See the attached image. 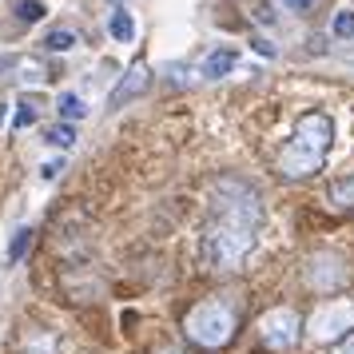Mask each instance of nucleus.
I'll return each mask as SVG.
<instances>
[{
  "mask_svg": "<svg viewBox=\"0 0 354 354\" xmlns=\"http://www.w3.org/2000/svg\"><path fill=\"white\" fill-rule=\"evenodd\" d=\"M255 52H259V56H267V60H274V56H279V48H274L271 40H255Z\"/></svg>",
  "mask_w": 354,
  "mask_h": 354,
  "instance_id": "6ab92c4d",
  "label": "nucleus"
},
{
  "mask_svg": "<svg viewBox=\"0 0 354 354\" xmlns=\"http://www.w3.org/2000/svg\"><path fill=\"white\" fill-rule=\"evenodd\" d=\"M263 219L259 195L239 183V179H223L215 192V215L203 227V247L199 255L211 271H235L243 267V259L255 247V227Z\"/></svg>",
  "mask_w": 354,
  "mask_h": 354,
  "instance_id": "f257e3e1",
  "label": "nucleus"
},
{
  "mask_svg": "<svg viewBox=\"0 0 354 354\" xmlns=\"http://www.w3.org/2000/svg\"><path fill=\"white\" fill-rule=\"evenodd\" d=\"M235 326H239V310H235V303H231L227 295H215V299L195 303L192 310H187V319H183L187 338H192L195 346H203V351L227 346L231 335H235Z\"/></svg>",
  "mask_w": 354,
  "mask_h": 354,
  "instance_id": "7ed1b4c3",
  "label": "nucleus"
},
{
  "mask_svg": "<svg viewBox=\"0 0 354 354\" xmlns=\"http://www.w3.org/2000/svg\"><path fill=\"white\" fill-rule=\"evenodd\" d=\"M108 32L120 40V44H128L131 36H136V24H131V12H124V8H115L112 12V24H108Z\"/></svg>",
  "mask_w": 354,
  "mask_h": 354,
  "instance_id": "9d476101",
  "label": "nucleus"
},
{
  "mask_svg": "<svg viewBox=\"0 0 354 354\" xmlns=\"http://www.w3.org/2000/svg\"><path fill=\"white\" fill-rule=\"evenodd\" d=\"M76 44H80V36L64 32V28H56V32L44 36V48H52V52H68V48H76Z\"/></svg>",
  "mask_w": 354,
  "mask_h": 354,
  "instance_id": "f8f14e48",
  "label": "nucleus"
},
{
  "mask_svg": "<svg viewBox=\"0 0 354 354\" xmlns=\"http://www.w3.org/2000/svg\"><path fill=\"white\" fill-rule=\"evenodd\" d=\"M20 112L12 115V128H28V124H32L36 120V104H28V100H24V104H17Z\"/></svg>",
  "mask_w": 354,
  "mask_h": 354,
  "instance_id": "f3484780",
  "label": "nucleus"
},
{
  "mask_svg": "<svg viewBox=\"0 0 354 354\" xmlns=\"http://www.w3.org/2000/svg\"><path fill=\"white\" fill-rule=\"evenodd\" d=\"M160 354H183V351H176V346H163V351Z\"/></svg>",
  "mask_w": 354,
  "mask_h": 354,
  "instance_id": "5701e85b",
  "label": "nucleus"
},
{
  "mask_svg": "<svg viewBox=\"0 0 354 354\" xmlns=\"http://www.w3.org/2000/svg\"><path fill=\"white\" fill-rule=\"evenodd\" d=\"M255 17H259V20H271V17H274V12H271V4H259V8H255Z\"/></svg>",
  "mask_w": 354,
  "mask_h": 354,
  "instance_id": "4be33fe9",
  "label": "nucleus"
},
{
  "mask_svg": "<svg viewBox=\"0 0 354 354\" xmlns=\"http://www.w3.org/2000/svg\"><path fill=\"white\" fill-rule=\"evenodd\" d=\"M239 68V52L235 48H215L203 60V68H199V76H207V80H223L227 72H235Z\"/></svg>",
  "mask_w": 354,
  "mask_h": 354,
  "instance_id": "6e6552de",
  "label": "nucleus"
},
{
  "mask_svg": "<svg viewBox=\"0 0 354 354\" xmlns=\"http://www.w3.org/2000/svg\"><path fill=\"white\" fill-rule=\"evenodd\" d=\"M44 140H48L52 147H68V144H76V128H68V124H56V128H44Z\"/></svg>",
  "mask_w": 354,
  "mask_h": 354,
  "instance_id": "ddd939ff",
  "label": "nucleus"
},
{
  "mask_svg": "<svg viewBox=\"0 0 354 354\" xmlns=\"http://www.w3.org/2000/svg\"><path fill=\"white\" fill-rule=\"evenodd\" d=\"M28 243H32V231H28V227H20V231H17V239H12V247H8V259H12V263H17V259H24Z\"/></svg>",
  "mask_w": 354,
  "mask_h": 354,
  "instance_id": "dca6fc26",
  "label": "nucleus"
},
{
  "mask_svg": "<svg viewBox=\"0 0 354 354\" xmlns=\"http://www.w3.org/2000/svg\"><path fill=\"white\" fill-rule=\"evenodd\" d=\"M330 354H354V330L342 338V342H335V351H330Z\"/></svg>",
  "mask_w": 354,
  "mask_h": 354,
  "instance_id": "aec40b11",
  "label": "nucleus"
},
{
  "mask_svg": "<svg viewBox=\"0 0 354 354\" xmlns=\"http://www.w3.org/2000/svg\"><path fill=\"white\" fill-rule=\"evenodd\" d=\"M306 287L319 290V295H335L351 283V259L342 255V251H315V255L306 259Z\"/></svg>",
  "mask_w": 354,
  "mask_h": 354,
  "instance_id": "20e7f679",
  "label": "nucleus"
},
{
  "mask_svg": "<svg viewBox=\"0 0 354 354\" xmlns=\"http://www.w3.org/2000/svg\"><path fill=\"white\" fill-rule=\"evenodd\" d=\"M330 140H335V124H330V115L306 112L303 120H299L295 136L287 140V147L279 151V171H283L287 179H306V176H315L322 163H326Z\"/></svg>",
  "mask_w": 354,
  "mask_h": 354,
  "instance_id": "f03ea898",
  "label": "nucleus"
},
{
  "mask_svg": "<svg viewBox=\"0 0 354 354\" xmlns=\"http://www.w3.org/2000/svg\"><path fill=\"white\" fill-rule=\"evenodd\" d=\"M330 32L338 36V40H354V12L351 8H342L335 17V24H330Z\"/></svg>",
  "mask_w": 354,
  "mask_h": 354,
  "instance_id": "4468645a",
  "label": "nucleus"
},
{
  "mask_svg": "<svg viewBox=\"0 0 354 354\" xmlns=\"http://www.w3.org/2000/svg\"><path fill=\"white\" fill-rule=\"evenodd\" d=\"M290 12H306V8H315V0H283Z\"/></svg>",
  "mask_w": 354,
  "mask_h": 354,
  "instance_id": "412c9836",
  "label": "nucleus"
},
{
  "mask_svg": "<svg viewBox=\"0 0 354 354\" xmlns=\"http://www.w3.org/2000/svg\"><path fill=\"white\" fill-rule=\"evenodd\" d=\"M346 330H354V303H346V299L322 303L310 315V322H306V335L315 338V342H342Z\"/></svg>",
  "mask_w": 354,
  "mask_h": 354,
  "instance_id": "39448f33",
  "label": "nucleus"
},
{
  "mask_svg": "<svg viewBox=\"0 0 354 354\" xmlns=\"http://www.w3.org/2000/svg\"><path fill=\"white\" fill-rule=\"evenodd\" d=\"M60 171H64V163H60V160H52V163H44V167H40V179H56Z\"/></svg>",
  "mask_w": 354,
  "mask_h": 354,
  "instance_id": "a211bd4d",
  "label": "nucleus"
},
{
  "mask_svg": "<svg viewBox=\"0 0 354 354\" xmlns=\"http://www.w3.org/2000/svg\"><path fill=\"white\" fill-rule=\"evenodd\" d=\"M303 335V322L290 306H274L259 319V338L267 342V351H290Z\"/></svg>",
  "mask_w": 354,
  "mask_h": 354,
  "instance_id": "423d86ee",
  "label": "nucleus"
},
{
  "mask_svg": "<svg viewBox=\"0 0 354 354\" xmlns=\"http://www.w3.org/2000/svg\"><path fill=\"white\" fill-rule=\"evenodd\" d=\"M44 12H48V8H44L40 0H20V4H17V17L28 20V24H32V20H40Z\"/></svg>",
  "mask_w": 354,
  "mask_h": 354,
  "instance_id": "2eb2a0df",
  "label": "nucleus"
},
{
  "mask_svg": "<svg viewBox=\"0 0 354 354\" xmlns=\"http://www.w3.org/2000/svg\"><path fill=\"white\" fill-rule=\"evenodd\" d=\"M56 112L64 115V124H72V120H84V115H88V104H84V96H76V92H64V96L56 100Z\"/></svg>",
  "mask_w": 354,
  "mask_h": 354,
  "instance_id": "1a4fd4ad",
  "label": "nucleus"
},
{
  "mask_svg": "<svg viewBox=\"0 0 354 354\" xmlns=\"http://www.w3.org/2000/svg\"><path fill=\"white\" fill-rule=\"evenodd\" d=\"M147 84H151V72H147V64L144 60H136V64L124 72V80L115 84V92L108 96V108H124L128 100H136L140 92H144Z\"/></svg>",
  "mask_w": 354,
  "mask_h": 354,
  "instance_id": "0eeeda50",
  "label": "nucleus"
},
{
  "mask_svg": "<svg viewBox=\"0 0 354 354\" xmlns=\"http://www.w3.org/2000/svg\"><path fill=\"white\" fill-rule=\"evenodd\" d=\"M112 4H128V0H112Z\"/></svg>",
  "mask_w": 354,
  "mask_h": 354,
  "instance_id": "b1692460",
  "label": "nucleus"
},
{
  "mask_svg": "<svg viewBox=\"0 0 354 354\" xmlns=\"http://www.w3.org/2000/svg\"><path fill=\"white\" fill-rule=\"evenodd\" d=\"M330 203L335 207H354V176L338 179L335 187H330Z\"/></svg>",
  "mask_w": 354,
  "mask_h": 354,
  "instance_id": "9b49d317",
  "label": "nucleus"
}]
</instances>
